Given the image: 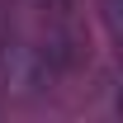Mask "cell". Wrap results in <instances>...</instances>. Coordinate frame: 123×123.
<instances>
[{
    "instance_id": "6da1fadb",
    "label": "cell",
    "mask_w": 123,
    "mask_h": 123,
    "mask_svg": "<svg viewBox=\"0 0 123 123\" xmlns=\"http://www.w3.org/2000/svg\"><path fill=\"white\" fill-rule=\"evenodd\" d=\"M99 14H104V29H109V38L123 47V0H99Z\"/></svg>"
}]
</instances>
